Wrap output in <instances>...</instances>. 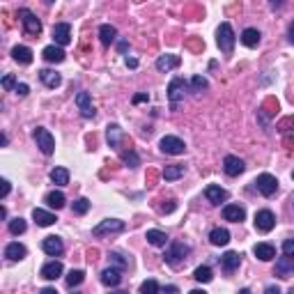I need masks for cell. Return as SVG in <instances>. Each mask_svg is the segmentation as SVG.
<instances>
[{
	"mask_svg": "<svg viewBox=\"0 0 294 294\" xmlns=\"http://www.w3.org/2000/svg\"><path fill=\"white\" fill-rule=\"evenodd\" d=\"M234 42H237V37H234V30L230 23H221L219 30H216V44H219V48L226 55H230V53L234 51Z\"/></svg>",
	"mask_w": 294,
	"mask_h": 294,
	"instance_id": "1",
	"label": "cell"
},
{
	"mask_svg": "<svg viewBox=\"0 0 294 294\" xmlns=\"http://www.w3.org/2000/svg\"><path fill=\"white\" fill-rule=\"evenodd\" d=\"M189 253H191V249L184 242H173L163 257H166V262L170 264V267H180V264L186 260V255H189Z\"/></svg>",
	"mask_w": 294,
	"mask_h": 294,
	"instance_id": "2",
	"label": "cell"
},
{
	"mask_svg": "<svg viewBox=\"0 0 294 294\" xmlns=\"http://www.w3.org/2000/svg\"><path fill=\"white\" fill-rule=\"evenodd\" d=\"M32 136H35V140H37V147L42 150V154L51 157L53 152H55V140H53V136H51V131H48V129L37 127Z\"/></svg>",
	"mask_w": 294,
	"mask_h": 294,
	"instance_id": "3",
	"label": "cell"
},
{
	"mask_svg": "<svg viewBox=\"0 0 294 294\" xmlns=\"http://www.w3.org/2000/svg\"><path fill=\"white\" fill-rule=\"evenodd\" d=\"M19 19H21L23 28H25V32H28V35H32V37L42 35V21H39L37 16L32 14L30 9L21 7V9H19Z\"/></svg>",
	"mask_w": 294,
	"mask_h": 294,
	"instance_id": "4",
	"label": "cell"
},
{
	"mask_svg": "<svg viewBox=\"0 0 294 294\" xmlns=\"http://www.w3.org/2000/svg\"><path fill=\"white\" fill-rule=\"evenodd\" d=\"M255 186H257V191H260L264 198H271L273 193L278 191V180H276L273 175H269V173H262L255 180Z\"/></svg>",
	"mask_w": 294,
	"mask_h": 294,
	"instance_id": "5",
	"label": "cell"
},
{
	"mask_svg": "<svg viewBox=\"0 0 294 294\" xmlns=\"http://www.w3.org/2000/svg\"><path fill=\"white\" fill-rule=\"evenodd\" d=\"M122 230H124V221H120V219H106V221H101L99 226L92 227V234H94V237H104V234L122 232Z\"/></svg>",
	"mask_w": 294,
	"mask_h": 294,
	"instance_id": "6",
	"label": "cell"
},
{
	"mask_svg": "<svg viewBox=\"0 0 294 294\" xmlns=\"http://www.w3.org/2000/svg\"><path fill=\"white\" fill-rule=\"evenodd\" d=\"M158 147H161V152H166V154H184V150H186L184 140L177 136H163L161 143H158Z\"/></svg>",
	"mask_w": 294,
	"mask_h": 294,
	"instance_id": "7",
	"label": "cell"
},
{
	"mask_svg": "<svg viewBox=\"0 0 294 294\" xmlns=\"http://www.w3.org/2000/svg\"><path fill=\"white\" fill-rule=\"evenodd\" d=\"M273 226H276V216H273V211L260 209L255 214V227L260 230V232H271Z\"/></svg>",
	"mask_w": 294,
	"mask_h": 294,
	"instance_id": "8",
	"label": "cell"
},
{
	"mask_svg": "<svg viewBox=\"0 0 294 294\" xmlns=\"http://www.w3.org/2000/svg\"><path fill=\"white\" fill-rule=\"evenodd\" d=\"M223 170H226V175H230V177H239V175L246 170V166H244V161L239 157H226L223 158Z\"/></svg>",
	"mask_w": 294,
	"mask_h": 294,
	"instance_id": "9",
	"label": "cell"
},
{
	"mask_svg": "<svg viewBox=\"0 0 294 294\" xmlns=\"http://www.w3.org/2000/svg\"><path fill=\"white\" fill-rule=\"evenodd\" d=\"M53 39H55V46H67L71 42V25L69 23L53 25Z\"/></svg>",
	"mask_w": 294,
	"mask_h": 294,
	"instance_id": "10",
	"label": "cell"
},
{
	"mask_svg": "<svg viewBox=\"0 0 294 294\" xmlns=\"http://www.w3.org/2000/svg\"><path fill=\"white\" fill-rule=\"evenodd\" d=\"M76 106H78L81 115H83V117H88V120H90V117H94V113H97V111H94V106H92V99H90V94H88V92H78V94H76Z\"/></svg>",
	"mask_w": 294,
	"mask_h": 294,
	"instance_id": "11",
	"label": "cell"
},
{
	"mask_svg": "<svg viewBox=\"0 0 294 294\" xmlns=\"http://www.w3.org/2000/svg\"><path fill=\"white\" fill-rule=\"evenodd\" d=\"M42 250H44L46 255L58 257V255H62V250H65V244H62L60 237H46L44 242H42Z\"/></svg>",
	"mask_w": 294,
	"mask_h": 294,
	"instance_id": "12",
	"label": "cell"
},
{
	"mask_svg": "<svg viewBox=\"0 0 294 294\" xmlns=\"http://www.w3.org/2000/svg\"><path fill=\"white\" fill-rule=\"evenodd\" d=\"M184 92H186V81L184 78H173L170 81V85H168V99L173 101V104H177L181 97H184Z\"/></svg>",
	"mask_w": 294,
	"mask_h": 294,
	"instance_id": "13",
	"label": "cell"
},
{
	"mask_svg": "<svg viewBox=\"0 0 294 294\" xmlns=\"http://www.w3.org/2000/svg\"><path fill=\"white\" fill-rule=\"evenodd\" d=\"M223 219L230 221V223H242V221L246 219V211H244V207H239V204H226V207H223Z\"/></svg>",
	"mask_w": 294,
	"mask_h": 294,
	"instance_id": "14",
	"label": "cell"
},
{
	"mask_svg": "<svg viewBox=\"0 0 294 294\" xmlns=\"http://www.w3.org/2000/svg\"><path fill=\"white\" fill-rule=\"evenodd\" d=\"M204 198L209 200L211 204H221L227 200V191L221 189V186H216V184H209L207 189H204Z\"/></svg>",
	"mask_w": 294,
	"mask_h": 294,
	"instance_id": "15",
	"label": "cell"
},
{
	"mask_svg": "<svg viewBox=\"0 0 294 294\" xmlns=\"http://www.w3.org/2000/svg\"><path fill=\"white\" fill-rule=\"evenodd\" d=\"M101 283L106 287H117L122 283V269H115V267H108L101 271Z\"/></svg>",
	"mask_w": 294,
	"mask_h": 294,
	"instance_id": "16",
	"label": "cell"
},
{
	"mask_svg": "<svg viewBox=\"0 0 294 294\" xmlns=\"http://www.w3.org/2000/svg\"><path fill=\"white\" fill-rule=\"evenodd\" d=\"M122 138H124L122 129L117 127V124H108V129H106V140H108V145H111L113 150H120Z\"/></svg>",
	"mask_w": 294,
	"mask_h": 294,
	"instance_id": "17",
	"label": "cell"
},
{
	"mask_svg": "<svg viewBox=\"0 0 294 294\" xmlns=\"http://www.w3.org/2000/svg\"><path fill=\"white\" fill-rule=\"evenodd\" d=\"M25 253H28V250H25V246H23V244H19V242H12V244H7V246H5V257H7V260H12V262H16V260H23V257H25Z\"/></svg>",
	"mask_w": 294,
	"mask_h": 294,
	"instance_id": "18",
	"label": "cell"
},
{
	"mask_svg": "<svg viewBox=\"0 0 294 294\" xmlns=\"http://www.w3.org/2000/svg\"><path fill=\"white\" fill-rule=\"evenodd\" d=\"M42 55H44V60L46 62H53V65H58V62L65 60V51H62V46H46L44 51H42Z\"/></svg>",
	"mask_w": 294,
	"mask_h": 294,
	"instance_id": "19",
	"label": "cell"
},
{
	"mask_svg": "<svg viewBox=\"0 0 294 294\" xmlns=\"http://www.w3.org/2000/svg\"><path fill=\"white\" fill-rule=\"evenodd\" d=\"M32 219H35V223L37 226H42V227H48V226H53L55 223V214H51V211H46V209H32Z\"/></svg>",
	"mask_w": 294,
	"mask_h": 294,
	"instance_id": "20",
	"label": "cell"
},
{
	"mask_svg": "<svg viewBox=\"0 0 294 294\" xmlns=\"http://www.w3.org/2000/svg\"><path fill=\"white\" fill-rule=\"evenodd\" d=\"M294 273V257H280L278 262H276V276L280 278H287V276H292Z\"/></svg>",
	"mask_w": 294,
	"mask_h": 294,
	"instance_id": "21",
	"label": "cell"
},
{
	"mask_svg": "<svg viewBox=\"0 0 294 294\" xmlns=\"http://www.w3.org/2000/svg\"><path fill=\"white\" fill-rule=\"evenodd\" d=\"M257 260H262V262H269L276 257V249H273L271 244H255V249H253Z\"/></svg>",
	"mask_w": 294,
	"mask_h": 294,
	"instance_id": "22",
	"label": "cell"
},
{
	"mask_svg": "<svg viewBox=\"0 0 294 294\" xmlns=\"http://www.w3.org/2000/svg\"><path fill=\"white\" fill-rule=\"evenodd\" d=\"M60 273H62V262H58V260L46 262L44 267H42V278H46V280H55Z\"/></svg>",
	"mask_w": 294,
	"mask_h": 294,
	"instance_id": "23",
	"label": "cell"
},
{
	"mask_svg": "<svg viewBox=\"0 0 294 294\" xmlns=\"http://www.w3.org/2000/svg\"><path fill=\"white\" fill-rule=\"evenodd\" d=\"M39 78H42V83H44L46 88H58V85L62 83V76L58 74V71H53V69H42V71H39Z\"/></svg>",
	"mask_w": 294,
	"mask_h": 294,
	"instance_id": "24",
	"label": "cell"
},
{
	"mask_svg": "<svg viewBox=\"0 0 294 294\" xmlns=\"http://www.w3.org/2000/svg\"><path fill=\"white\" fill-rule=\"evenodd\" d=\"M239 262H242V255H239V253H234V250H227L226 255L221 257L223 269H226V271H230V273H232L234 269H239Z\"/></svg>",
	"mask_w": 294,
	"mask_h": 294,
	"instance_id": "25",
	"label": "cell"
},
{
	"mask_svg": "<svg viewBox=\"0 0 294 294\" xmlns=\"http://www.w3.org/2000/svg\"><path fill=\"white\" fill-rule=\"evenodd\" d=\"M175 67H180V55H158L157 58L158 71H170Z\"/></svg>",
	"mask_w": 294,
	"mask_h": 294,
	"instance_id": "26",
	"label": "cell"
},
{
	"mask_svg": "<svg viewBox=\"0 0 294 294\" xmlns=\"http://www.w3.org/2000/svg\"><path fill=\"white\" fill-rule=\"evenodd\" d=\"M209 242L214 246H227L230 244V232H227L226 227H214L209 232Z\"/></svg>",
	"mask_w": 294,
	"mask_h": 294,
	"instance_id": "27",
	"label": "cell"
},
{
	"mask_svg": "<svg viewBox=\"0 0 294 294\" xmlns=\"http://www.w3.org/2000/svg\"><path fill=\"white\" fill-rule=\"evenodd\" d=\"M12 58H14L19 65H30L32 62V51L28 46H14L12 48Z\"/></svg>",
	"mask_w": 294,
	"mask_h": 294,
	"instance_id": "28",
	"label": "cell"
},
{
	"mask_svg": "<svg viewBox=\"0 0 294 294\" xmlns=\"http://www.w3.org/2000/svg\"><path fill=\"white\" fill-rule=\"evenodd\" d=\"M260 30L257 28H246V30L242 32V44L244 46H249V48H255L257 44H260Z\"/></svg>",
	"mask_w": 294,
	"mask_h": 294,
	"instance_id": "29",
	"label": "cell"
},
{
	"mask_svg": "<svg viewBox=\"0 0 294 294\" xmlns=\"http://www.w3.org/2000/svg\"><path fill=\"white\" fill-rule=\"evenodd\" d=\"M99 37H101V44L104 46H111L115 42V37H117V30H115L111 23H104V25L99 28Z\"/></svg>",
	"mask_w": 294,
	"mask_h": 294,
	"instance_id": "30",
	"label": "cell"
},
{
	"mask_svg": "<svg viewBox=\"0 0 294 294\" xmlns=\"http://www.w3.org/2000/svg\"><path fill=\"white\" fill-rule=\"evenodd\" d=\"M65 203H67V198H65L62 191H51V193L46 196V204H48L51 209H62Z\"/></svg>",
	"mask_w": 294,
	"mask_h": 294,
	"instance_id": "31",
	"label": "cell"
},
{
	"mask_svg": "<svg viewBox=\"0 0 294 294\" xmlns=\"http://www.w3.org/2000/svg\"><path fill=\"white\" fill-rule=\"evenodd\" d=\"M51 181L53 184H58V186H67L69 184V170L67 168H53L51 170Z\"/></svg>",
	"mask_w": 294,
	"mask_h": 294,
	"instance_id": "32",
	"label": "cell"
},
{
	"mask_svg": "<svg viewBox=\"0 0 294 294\" xmlns=\"http://www.w3.org/2000/svg\"><path fill=\"white\" fill-rule=\"evenodd\" d=\"M145 239H147L152 246H166V244H168V234L161 232V230H147Z\"/></svg>",
	"mask_w": 294,
	"mask_h": 294,
	"instance_id": "33",
	"label": "cell"
},
{
	"mask_svg": "<svg viewBox=\"0 0 294 294\" xmlns=\"http://www.w3.org/2000/svg\"><path fill=\"white\" fill-rule=\"evenodd\" d=\"M181 175H184V166H177V163H173V166H166V168H163V180H166V181L180 180Z\"/></svg>",
	"mask_w": 294,
	"mask_h": 294,
	"instance_id": "34",
	"label": "cell"
},
{
	"mask_svg": "<svg viewBox=\"0 0 294 294\" xmlns=\"http://www.w3.org/2000/svg\"><path fill=\"white\" fill-rule=\"evenodd\" d=\"M85 280V273L81 271V269H71V271L67 273V285L69 287H76V285H81Z\"/></svg>",
	"mask_w": 294,
	"mask_h": 294,
	"instance_id": "35",
	"label": "cell"
},
{
	"mask_svg": "<svg viewBox=\"0 0 294 294\" xmlns=\"http://www.w3.org/2000/svg\"><path fill=\"white\" fill-rule=\"evenodd\" d=\"M193 278H196L198 283H209L214 276H211V269H209V267H198L196 271H193Z\"/></svg>",
	"mask_w": 294,
	"mask_h": 294,
	"instance_id": "36",
	"label": "cell"
},
{
	"mask_svg": "<svg viewBox=\"0 0 294 294\" xmlns=\"http://www.w3.org/2000/svg\"><path fill=\"white\" fill-rule=\"evenodd\" d=\"M25 227H28V226H25V221H23L21 216H16V219L9 221V232H12V234H23V232H25Z\"/></svg>",
	"mask_w": 294,
	"mask_h": 294,
	"instance_id": "37",
	"label": "cell"
},
{
	"mask_svg": "<svg viewBox=\"0 0 294 294\" xmlns=\"http://www.w3.org/2000/svg\"><path fill=\"white\" fill-rule=\"evenodd\" d=\"M122 161H124V163H127L129 168H136V166H140V157H138V154H136V152H134V150L124 152V154H122Z\"/></svg>",
	"mask_w": 294,
	"mask_h": 294,
	"instance_id": "38",
	"label": "cell"
},
{
	"mask_svg": "<svg viewBox=\"0 0 294 294\" xmlns=\"http://www.w3.org/2000/svg\"><path fill=\"white\" fill-rule=\"evenodd\" d=\"M88 209H90V200H88V198H78V200H74V214L83 216V214H88Z\"/></svg>",
	"mask_w": 294,
	"mask_h": 294,
	"instance_id": "39",
	"label": "cell"
},
{
	"mask_svg": "<svg viewBox=\"0 0 294 294\" xmlns=\"http://www.w3.org/2000/svg\"><path fill=\"white\" fill-rule=\"evenodd\" d=\"M207 90V78L204 76H193L191 78V92H203Z\"/></svg>",
	"mask_w": 294,
	"mask_h": 294,
	"instance_id": "40",
	"label": "cell"
},
{
	"mask_svg": "<svg viewBox=\"0 0 294 294\" xmlns=\"http://www.w3.org/2000/svg\"><path fill=\"white\" fill-rule=\"evenodd\" d=\"M140 294H158V283L154 278L145 280L143 285H140Z\"/></svg>",
	"mask_w": 294,
	"mask_h": 294,
	"instance_id": "41",
	"label": "cell"
},
{
	"mask_svg": "<svg viewBox=\"0 0 294 294\" xmlns=\"http://www.w3.org/2000/svg\"><path fill=\"white\" fill-rule=\"evenodd\" d=\"M108 257H111V262L115 264V269H127V267H129V260H124L120 253H111Z\"/></svg>",
	"mask_w": 294,
	"mask_h": 294,
	"instance_id": "42",
	"label": "cell"
},
{
	"mask_svg": "<svg viewBox=\"0 0 294 294\" xmlns=\"http://www.w3.org/2000/svg\"><path fill=\"white\" fill-rule=\"evenodd\" d=\"M16 78L12 74H5L2 76V88H5V90H16Z\"/></svg>",
	"mask_w": 294,
	"mask_h": 294,
	"instance_id": "43",
	"label": "cell"
},
{
	"mask_svg": "<svg viewBox=\"0 0 294 294\" xmlns=\"http://www.w3.org/2000/svg\"><path fill=\"white\" fill-rule=\"evenodd\" d=\"M283 253L287 257H294V239H285L283 242Z\"/></svg>",
	"mask_w": 294,
	"mask_h": 294,
	"instance_id": "44",
	"label": "cell"
},
{
	"mask_svg": "<svg viewBox=\"0 0 294 294\" xmlns=\"http://www.w3.org/2000/svg\"><path fill=\"white\" fill-rule=\"evenodd\" d=\"M16 94H19V97H28V92H30V88H28V85H25V83H19V85H16Z\"/></svg>",
	"mask_w": 294,
	"mask_h": 294,
	"instance_id": "45",
	"label": "cell"
},
{
	"mask_svg": "<svg viewBox=\"0 0 294 294\" xmlns=\"http://www.w3.org/2000/svg\"><path fill=\"white\" fill-rule=\"evenodd\" d=\"M145 101H150V97H147V92H140V94H134V104H145Z\"/></svg>",
	"mask_w": 294,
	"mask_h": 294,
	"instance_id": "46",
	"label": "cell"
},
{
	"mask_svg": "<svg viewBox=\"0 0 294 294\" xmlns=\"http://www.w3.org/2000/svg\"><path fill=\"white\" fill-rule=\"evenodd\" d=\"M0 184H2V193H0V196L7 198V196H9V181H7V180H2Z\"/></svg>",
	"mask_w": 294,
	"mask_h": 294,
	"instance_id": "47",
	"label": "cell"
},
{
	"mask_svg": "<svg viewBox=\"0 0 294 294\" xmlns=\"http://www.w3.org/2000/svg\"><path fill=\"white\" fill-rule=\"evenodd\" d=\"M163 294H180V287H175V285H166V287H163Z\"/></svg>",
	"mask_w": 294,
	"mask_h": 294,
	"instance_id": "48",
	"label": "cell"
},
{
	"mask_svg": "<svg viewBox=\"0 0 294 294\" xmlns=\"http://www.w3.org/2000/svg\"><path fill=\"white\" fill-rule=\"evenodd\" d=\"M264 294H280V287L278 285H269L264 290Z\"/></svg>",
	"mask_w": 294,
	"mask_h": 294,
	"instance_id": "49",
	"label": "cell"
},
{
	"mask_svg": "<svg viewBox=\"0 0 294 294\" xmlns=\"http://www.w3.org/2000/svg\"><path fill=\"white\" fill-rule=\"evenodd\" d=\"M127 67L136 69V67H138V60H136V58H127Z\"/></svg>",
	"mask_w": 294,
	"mask_h": 294,
	"instance_id": "50",
	"label": "cell"
},
{
	"mask_svg": "<svg viewBox=\"0 0 294 294\" xmlns=\"http://www.w3.org/2000/svg\"><path fill=\"white\" fill-rule=\"evenodd\" d=\"M39 294H58V290H55V287H44Z\"/></svg>",
	"mask_w": 294,
	"mask_h": 294,
	"instance_id": "51",
	"label": "cell"
},
{
	"mask_svg": "<svg viewBox=\"0 0 294 294\" xmlns=\"http://www.w3.org/2000/svg\"><path fill=\"white\" fill-rule=\"evenodd\" d=\"M117 48H120V53H124L129 48V44H127V42H117Z\"/></svg>",
	"mask_w": 294,
	"mask_h": 294,
	"instance_id": "52",
	"label": "cell"
},
{
	"mask_svg": "<svg viewBox=\"0 0 294 294\" xmlns=\"http://www.w3.org/2000/svg\"><path fill=\"white\" fill-rule=\"evenodd\" d=\"M290 42H292V44H294V21L290 23Z\"/></svg>",
	"mask_w": 294,
	"mask_h": 294,
	"instance_id": "53",
	"label": "cell"
},
{
	"mask_svg": "<svg viewBox=\"0 0 294 294\" xmlns=\"http://www.w3.org/2000/svg\"><path fill=\"white\" fill-rule=\"evenodd\" d=\"M189 294H207V292H204V290H191Z\"/></svg>",
	"mask_w": 294,
	"mask_h": 294,
	"instance_id": "54",
	"label": "cell"
},
{
	"mask_svg": "<svg viewBox=\"0 0 294 294\" xmlns=\"http://www.w3.org/2000/svg\"><path fill=\"white\" fill-rule=\"evenodd\" d=\"M239 294H250V290H239Z\"/></svg>",
	"mask_w": 294,
	"mask_h": 294,
	"instance_id": "55",
	"label": "cell"
},
{
	"mask_svg": "<svg viewBox=\"0 0 294 294\" xmlns=\"http://www.w3.org/2000/svg\"><path fill=\"white\" fill-rule=\"evenodd\" d=\"M113 294H129V292H122V290H120V292H113Z\"/></svg>",
	"mask_w": 294,
	"mask_h": 294,
	"instance_id": "56",
	"label": "cell"
},
{
	"mask_svg": "<svg viewBox=\"0 0 294 294\" xmlns=\"http://www.w3.org/2000/svg\"><path fill=\"white\" fill-rule=\"evenodd\" d=\"M290 294H294V287H292V290H290Z\"/></svg>",
	"mask_w": 294,
	"mask_h": 294,
	"instance_id": "57",
	"label": "cell"
},
{
	"mask_svg": "<svg viewBox=\"0 0 294 294\" xmlns=\"http://www.w3.org/2000/svg\"><path fill=\"white\" fill-rule=\"evenodd\" d=\"M292 180H294V170H292Z\"/></svg>",
	"mask_w": 294,
	"mask_h": 294,
	"instance_id": "58",
	"label": "cell"
},
{
	"mask_svg": "<svg viewBox=\"0 0 294 294\" xmlns=\"http://www.w3.org/2000/svg\"><path fill=\"white\" fill-rule=\"evenodd\" d=\"M292 204H294V200H292Z\"/></svg>",
	"mask_w": 294,
	"mask_h": 294,
	"instance_id": "59",
	"label": "cell"
}]
</instances>
